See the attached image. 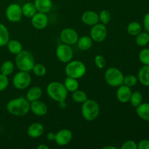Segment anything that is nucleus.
<instances>
[{"label": "nucleus", "mask_w": 149, "mask_h": 149, "mask_svg": "<svg viewBox=\"0 0 149 149\" xmlns=\"http://www.w3.org/2000/svg\"><path fill=\"white\" fill-rule=\"evenodd\" d=\"M140 61L143 65H149V48H144L138 55Z\"/></svg>", "instance_id": "f704fd0d"}, {"label": "nucleus", "mask_w": 149, "mask_h": 149, "mask_svg": "<svg viewBox=\"0 0 149 149\" xmlns=\"http://www.w3.org/2000/svg\"><path fill=\"white\" fill-rule=\"evenodd\" d=\"M55 55L60 62L67 63L72 60L74 56V51L71 45L66 44H61L55 49Z\"/></svg>", "instance_id": "6e6552de"}, {"label": "nucleus", "mask_w": 149, "mask_h": 149, "mask_svg": "<svg viewBox=\"0 0 149 149\" xmlns=\"http://www.w3.org/2000/svg\"><path fill=\"white\" fill-rule=\"evenodd\" d=\"M63 84L65 88H66L67 91L69 92V93H73V92L78 90L79 86V81L77 79L71 78V77H67L64 80Z\"/></svg>", "instance_id": "393cba45"}, {"label": "nucleus", "mask_w": 149, "mask_h": 149, "mask_svg": "<svg viewBox=\"0 0 149 149\" xmlns=\"http://www.w3.org/2000/svg\"><path fill=\"white\" fill-rule=\"evenodd\" d=\"M104 79L106 83L112 87H118L123 84L124 74L116 67H110L105 71Z\"/></svg>", "instance_id": "423d86ee"}, {"label": "nucleus", "mask_w": 149, "mask_h": 149, "mask_svg": "<svg viewBox=\"0 0 149 149\" xmlns=\"http://www.w3.org/2000/svg\"><path fill=\"white\" fill-rule=\"evenodd\" d=\"M77 44L78 47L81 50L87 51L93 47V41L90 36H82L81 37H79Z\"/></svg>", "instance_id": "412c9836"}, {"label": "nucleus", "mask_w": 149, "mask_h": 149, "mask_svg": "<svg viewBox=\"0 0 149 149\" xmlns=\"http://www.w3.org/2000/svg\"><path fill=\"white\" fill-rule=\"evenodd\" d=\"M127 33L130 35L135 36L141 32L142 26L138 22L132 21L128 24L127 27Z\"/></svg>", "instance_id": "cd10ccee"}, {"label": "nucleus", "mask_w": 149, "mask_h": 149, "mask_svg": "<svg viewBox=\"0 0 149 149\" xmlns=\"http://www.w3.org/2000/svg\"><path fill=\"white\" fill-rule=\"evenodd\" d=\"M31 18V24L34 29L37 30H43L46 29L49 23V19L45 13L37 12Z\"/></svg>", "instance_id": "ddd939ff"}, {"label": "nucleus", "mask_w": 149, "mask_h": 149, "mask_svg": "<svg viewBox=\"0 0 149 149\" xmlns=\"http://www.w3.org/2000/svg\"><path fill=\"white\" fill-rule=\"evenodd\" d=\"M136 113L141 119L149 122V103H142L136 107Z\"/></svg>", "instance_id": "4be33fe9"}, {"label": "nucleus", "mask_w": 149, "mask_h": 149, "mask_svg": "<svg viewBox=\"0 0 149 149\" xmlns=\"http://www.w3.org/2000/svg\"><path fill=\"white\" fill-rule=\"evenodd\" d=\"M99 21L104 25H107L111 18V14L108 10H103L98 14Z\"/></svg>", "instance_id": "72a5a7b5"}, {"label": "nucleus", "mask_w": 149, "mask_h": 149, "mask_svg": "<svg viewBox=\"0 0 149 149\" xmlns=\"http://www.w3.org/2000/svg\"><path fill=\"white\" fill-rule=\"evenodd\" d=\"M45 132V127L43 125L39 122H34L31 124L27 130V134L30 138H38L42 136Z\"/></svg>", "instance_id": "f3484780"}, {"label": "nucleus", "mask_w": 149, "mask_h": 149, "mask_svg": "<svg viewBox=\"0 0 149 149\" xmlns=\"http://www.w3.org/2000/svg\"><path fill=\"white\" fill-rule=\"evenodd\" d=\"M37 149H49V146L45 144H40L37 146Z\"/></svg>", "instance_id": "37998d69"}, {"label": "nucleus", "mask_w": 149, "mask_h": 149, "mask_svg": "<svg viewBox=\"0 0 149 149\" xmlns=\"http://www.w3.org/2000/svg\"><path fill=\"white\" fill-rule=\"evenodd\" d=\"M129 102L133 107H138L140 104L143 103V95L138 91L132 93Z\"/></svg>", "instance_id": "7c9ffc66"}, {"label": "nucleus", "mask_w": 149, "mask_h": 149, "mask_svg": "<svg viewBox=\"0 0 149 149\" xmlns=\"http://www.w3.org/2000/svg\"><path fill=\"white\" fill-rule=\"evenodd\" d=\"M30 111L37 116H43L47 113V106L41 100H35L30 103Z\"/></svg>", "instance_id": "4468645a"}, {"label": "nucleus", "mask_w": 149, "mask_h": 149, "mask_svg": "<svg viewBox=\"0 0 149 149\" xmlns=\"http://www.w3.org/2000/svg\"><path fill=\"white\" fill-rule=\"evenodd\" d=\"M81 20L85 25L93 26L97 24L99 22L98 13L93 10H87L81 15Z\"/></svg>", "instance_id": "dca6fc26"}, {"label": "nucleus", "mask_w": 149, "mask_h": 149, "mask_svg": "<svg viewBox=\"0 0 149 149\" xmlns=\"http://www.w3.org/2000/svg\"><path fill=\"white\" fill-rule=\"evenodd\" d=\"M7 49L13 55H17L23 50V45L21 42L15 39H10L7 44Z\"/></svg>", "instance_id": "5701e85b"}, {"label": "nucleus", "mask_w": 149, "mask_h": 149, "mask_svg": "<svg viewBox=\"0 0 149 149\" xmlns=\"http://www.w3.org/2000/svg\"><path fill=\"white\" fill-rule=\"evenodd\" d=\"M35 64V59L33 54L29 50H22L16 55L15 65L19 71L30 72Z\"/></svg>", "instance_id": "7ed1b4c3"}, {"label": "nucleus", "mask_w": 149, "mask_h": 149, "mask_svg": "<svg viewBox=\"0 0 149 149\" xmlns=\"http://www.w3.org/2000/svg\"><path fill=\"white\" fill-rule=\"evenodd\" d=\"M31 83V77L29 72L20 71L15 74L13 79V85L17 90H25Z\"/></svg>", "instance_id": "0eeeda50"}, {"label": "nucleus", "mask_w": 149, "mask_h": 149, "mask_svg": "<svg viewBox=\"0 0 149 149\" xmlns=\"http://www.w3.org/2000/svg\"><path fill=\"white\" fill-rule=\"evenodd\" d=\"M103 149H117L116 146H106L103 148Z\"/></svg>", "instance_id": "c03bdc74"}, {"label": "nucleus", "mask_w": 149, "mask_h": 149, "mask_svg": "<svg viewBox=\"0 0 149 149\" xmlns=\"http://www.w3.org/2000/svg\"><path fill=\"white\" fill-rule=\"evenodd\" d=\"M6 109L13 116L19 117L24 116L30 111V102L26 97H16L8 101Z\"/></svg>", "instance_id": "f257e3e1"}, {"label": "nucleus", "mask_w": 149, "mask_h": 149, "mask_svg": "<svg viewBox=\"0 0 149 149\" xmlns=\"http://www.w3.org/2000/svg\"><path fill=\"white\" fill-rule=\"evenodd\" d=\"M15 70V64L11 61H5L2 63L0 67V72L4 75L9 77Z\"/></svg>", "instance_id": "a878e982"}, {"label": "nucleus", "mask_w": 149, "mask_h": 149, "mask_svg": "<svg viewBox=\"0 0 149 149\" xmlns=\"http://www.w3.org/2000/svg\"><path fill=\"white\" fill-rule=\"evenodd\" d=\"M132 93V92L130 87H127L125 84H122L117 87L116 92V98L120 103H127L130 101Z\"/></svg>", "instance_id": "2eb2a0df"}, {"label": "nucleus", "mask_w": 149, "mask_h": 149, "mask_svg": "<svg viewBox=\"0 0 149 149\" xmlns=\"http://www.w3.org/2000/svg\"><path fill=\"white\" fill-rule=\"evenodd\" d=\"M34 4L37 12L45 13L50 12L52 8V0H34Z\"/></svg>", "instance_id": "a211bd4d"}, {"label": "nucleus", "mask_w": 149, "mask_h": 149, "mask_svg": "<svg viewBox=\"0 0 149 149\" xmlns=\"http://www.w3.org/2000/svg\"><path fill=\"white\" fill-rule=\"evenodd\" d=\"M71 97H72L73 100L77 103H82L88 99L86 93H84L83 90H79V89L76 91L73 92Z\"/></svg>", "instance_id": "c756f323"}, {"label": "nucleus", "mask_w": 149, "mask_h": 149, "mask_svg": "<svg viewBox=\"0 0 149 149\" xmlns=\"http://www.w3.org/2000/svg\"><path fill=\"white\" fill-rule=\"evenodd\" d=\"M42 94H43V92L41 87L38 86H33L27 91L26 98L31 103V102L39 100L42 97Z\"/></svg>", "instance_id": "6ab92c4d"}, {"label": "nucleus", "mask_w": 149, "mask_h": 149, "mask_svg": "<svg viewBox=\"0 0 149 149\" xmlns=\"http://www.w3.org/2000/svg\"><path fill=\"white\" fill-rule=\"evenodd\" d=\"M9 82L10 81H9L8 77L2 74H0V92L4 91V90L7 88Z\"/></svg>", "instance_id": "e433bc0d"}, {"label": "nucleus", "mask_w": 149, "mask_h": 149, "mask_svg": "<svg viewBox=\"0 0 149 149\" xmlns=\"http://www.w3.org/2000/svg\"><path fill=\"white\" fill-rule=\"evenodd\" d=\"M79 37V36L77 31L71 28H65L60 33V39L61 42L71 46L77 44Z\"/></svg>", "instance_id": "9b49d317"}, {"label": "nucleus", "mask_w": 149, "mask_h": 149, "mask_svg": "<svg viewBox=\"0 0 149 149\" xmlns=\"http://www.w3.org/2000/svg\"><path fill=\"white\" fill-rule=\"evenodd\" d=\"M81 104V112L83 118L87 122L95 120L100 113V106L97 102L91 99H87Z\"/></svg>", "instance_id": "20e7f679"}, {"label": "nucleus", "mask_w": 149, "mask_h": 149, "mask_svg": "<svg viewBox=\"0 0 149 149\" xmlns=\"http://www.w3.org/2000/svg\"><path fill=\"white\" fill-rule=\"evenodd\" d=\"M138 79L142 85L149 87V65H143V66L139 70Z\"/></svg>", "instance_id": "aec40b11"}, {"label": "nucleus", "mask_w": 149, "mask_h": 149, "mask_svg": "<svg viewBox=\"0 0 149 149\" xmlns=\"http://www.w3.org/2000/svg\"><path fill=\"white\" fill-rule=\"evenodd\" d=\"M143 26L145 30L149 33V13H146L143 17Z\"/></svg>", "instance_id": "ea45409f"}, {"label": "nucleus", "mask_w": 149, "mask_h": 149, "mask_svg": "<svg viewBox=\"0 0 149 149\" xmlns=\"http://www.w3.org/2000/svg\"><path fill=\"white\" fill-rule=\"evenodd\" d=\"M138 77H135V75L132 74H127L126 76H124L123 79V84L129 87H133L138 84Z\"/></svg>", "instance_id": "473e14b6"}, {"label": "nucleus", "mask_w": 149, "mask_h": 149, "mask_svg": "<svg viewBox=\"0 0 149 149\" xmlns=\"http://www.w3.org/2000/svg\"><path fill=\"white\" fill-rule=\"evenodd\" d=\"M73 133L70 130L62 129L55 133V141L60 146H65L71 143Z\"/></svg>", "instance_id": "f8f14e48"}, {"label": "nucleus", "mask_w": 149, "mask_h": 149, "mask_svg": "<svg viewBox=\"0 0 149 149\" xmlns=\"http://www.w3.org/2000/svg\"><path fill=\"white\" fill-rule=\"evenodd\" d=\"M5 15L9 21L12 23H17L23 17L21 6L16 3H12L7 6L5 10Z\"/></svg>", "instance_id": "9d476101"}, {"label": "nucleus", "mask_w": 149, "mask_h": 149, "mask_svg": "<svg viewBox=\"0 0 149 149\" xmlns=\"http://www.w3.org/2000/svg\"><path fill=\"white\" fill-rule=\"evenodd\" d=\"M47 139L49 141H55V133L52 132H49L47 134Z\"/></svg>", "instance_id": "a19ab883"}, {"label": "nucleus", "mask_w": 149, "mask_h": 149, "mask_svg": "<svg viewBox=\"0 0 149 149\" xmlns=\"http://www.w3.org/2000/svg\"><path fill=\"white\" fill-rule=\"evenodd\" d=\"M94 62L95 64L96 67L99 69H103L106 66V60L103 58V55H95L94 58Z\"/></svg>", "instance_id": "c9c22d12"}, {"label": "nucleus", "mask_w": 149, "mask_h": 149, "mask_svg": "<svg viewBox=\"0 0 149 149\" xmlns=\"http://www.w3.org/2000/svg\"><path fill=\"white\" fill-rule=\"evenodd\" d=\"M108 34L107 28L106 25L98 23L94 25L90 29V36L93 42H102L106 39Z\"/></svg>", "instance_id": "1a4fd4ad"}, {"label": "nucleus", "mask_w": 149, "mask_h": 149, "mask_svg": "<svg viewBox=\"0 0 149 149\" xmlns=\"http://www.w3.org/2000/svg\"><path fill=\"white\" fill-rule=\"evenodd\" d=\"M138 149H149L148 140H142L138 143Z\"/></svg>", "instance_id": "58836bf2"}, {"label": "nucleus", "mask_w": 149, "mask_h": 149, "mask_svg": "<svg viewBox=\"0 0 149 149\" xmlns=\"http://www.w3.org/2000/svg\"><path fill=\"white\" fill-rule=\"evenodd\" d=\"M33 74L38 77H42L46 74L47 68L45 65L42 63H35L32 68Z\"/></svg>", "instance_id": "2f4dec72"}, {"label": "nucleus", "mask_w": 149, "mask_h": 149, "mask_svg": "<svg viewBox=\"0 0 149 149\" xmlns=\"http://www.w3.org/2000/svg\"><path fill=\"white\" fill-rule=\"evenodd\" d=\"M22 8V13H23V16L26 17H29L31 18V17H33L36 13H37V10H36V7H35L34 3L31 2H26L23 4L21 7Z\"/></svg>", "instance_id": "b1692460"}, {"label": "nucleus", "mask_w": 149, "mask_h": 149, "mask_svg": "<svg viewBox=\"0 0 149 149\" xmlns=\"http://www.w3.org/2000/svg\"><path fill=\"white\" fill-rule=\"evenodd\" d=\"M10 40V33L7 28L2 23H0V47L6 46Z\"/></svg>", "instance_id": "bb28decb"}, {"label": "nucleus", "mask_w": 149, "mask_h": 149, "mask_svg": "<svg viewBox=\"0 0 149 149\" xmlns=\"http://www.w3.org/2000/svg\"><path fill=\"white\" fill-rule=\"evenodd\" d=\"M122 149H137L138 148V143L132 140H128L122 143Z\"/></svg>", "instance_id": "4c0bfd02"}, {"label": "nucleus", "mask_w": 149, "mask_h": 149, "mask_svg": "<svg viewBox=\"0 0 149 149\" xmlns=\"http://www.w3.org/2000/svg\"><path fill=\"white\" fill-rule=\"evenodd\" d=\"M135 38V43L139 47L146 46L149 43V33L147 31L142 32L138 33Z\"/></svg>", "instance_id": "c85d7f7f"}, {"label": "nucleus", "mask_w": 149, "mask_h": 149, "mask_svg": "<svg viewBox=\"0 0 149 149\" xmlns=\"http://www.w3.org/2000/svg\"><path fill=\"white\" fill-rule=\"evenodd\" d=\"M58 106H59L60 109H65L66 108V103H65V101L58 102Z\"/></svg>", "instance_id": "79ce46f5"}, {"label": "nucleus", "mask_w": 149, "mask_h": 149, "mask_svg": "<svg viewBox=\"0 0 149 149\" xmlns=\"http://www.w3.org/2000/svg\"><path fill=\"white\" fill-rule=\"evenodd\" d=\"M47 94L52 100L56 102L65 101L68 96L66 88L63 83L60 81H52L47 86Z\"/></svg>", "instance_id": "f03ea898"}, {"label": "nucleus", "mask_w": 149, "mask_h": 149, "mask_svg": "<svg viewBox=\"0 0 149 149\" xmlns=\"http://www.w3.org/2000/svg\"><path fill=\"white\" fill-rule=\"evenodd\" d=\"M87 72V68L85 64L80 61L74 60L67 63L65 68V73L66 77L71 78L81 79L85 75Z\"/></svg>", "instance_id": "39448f33"}]
</instances>
